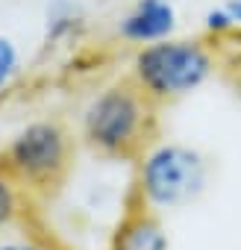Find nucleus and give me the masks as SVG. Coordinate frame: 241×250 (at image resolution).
I'll use <instances>...</instances> for the list:
<instances>
[{"instance_id":"9b49d317","label":"nucleus","mask_w":241,"mask_h":250,"mask_svg":"<svg viewBox=\"0 0 241 250\" xmlns=\"http://www.w3.org/2000/svg\"><path fill=\"white\" fill-rule=\"evenodd\" d=\"M238 24H235V18H232V12L226 9V6H218V9H209L206 12V30L212 33V36H226V33H232Z\"/></svg>"},{"instance_id":"20e7f679","label":"nucleus","mask_w":241,"mask_h":250,"mask_svg":"<svg viewBox=\"0 0 241 250\" xmlns=\"http://www.w3.org/2000/svg\"><path fill=\"white\" fill-rule=\"evenodd\" d=\"M74 139L56 118L30 121L6 142L0 168H3L27 194H47L71 171Z\"/></svg>"},{"instance_id":"0eeeda50","label":"nucleus","mask_w":241,"mask_h":250,"mask_svg":"<svg viewBox=\"0 0 241 250\" xmlns=\"http://www.w3.org/2000/svg\"><path fill=\"white\" fill-rule=\"evenodd\" d=\"M85 30V12L77 0H50L47 12H44V36L47 42H71L80 39V33Z\"/></svg>"},{"instance_id":"f8f14e48","label":"nucleus","mask_w":241,"mask_h":250,"mask_svg":"<svg viewBox=\"0 0 241 250\" xmlns=\"http://www.w3.org/2000/svg\"><path fill=\"white\" fill-rule=\"evenodd\" d=\"M226 9L232 12V18H235V24H241V0H229V3H226Z\"/></svg>"},{"instance_id":"9d476101","label":"nucleus","mask_w":241,"mask_h":250,"mask_svg":"<svg viewBox=\"0 0 241 250\" xmlns=\"http://www.w3.org/2000/svg\"><path fill=\"white\" fill-rule=\"evenodd\" d=\"M21 74V53L9 36H0V94H6Z\"/></svg>"},{"instance_id":"6e6552de","label":"nucleus","mask_w":241,"mask_h":250,"mask_svg":"<svg viewBox=\"0 0 241 250\" xmlns=\"http://www.w3.org/2000/svg\"><path fill=\"white\" fill-rule=\"evenodd\" d=\"M30 221V194L0 168V235Z\"/></svg>"},{"instance_id":"f257e3e1","label":"nucleus","mask_w":241,"mask_h":250,"mask_svg":"<svg viewBox=\"0 0 241 250\" xmlns=\"http://www.w3.org/2000/svg\"><path fill=\"white\" fill-rule=\"evenodd\" d=\"M80 133L85 147L103 159H139L156 136V103L133 80L109 83L85 100Z\"/></svg>"},{"instance_id":"7ed1b4c3","label":"nucleus","mask_w":241,"mask_h":250,"mask_svg":"<svg viewBox=\"0 0 241 250\" xmlns=\"http://www.w3.org/2000/svg\"><path fill=\"white\" fill-rule=\"evenodd\" d=\"M215 74V53L200 39H165L144 44L133 56V83L150 103L180 100Z\"/></svg>"},{"instance_id":"1a4fd4ad","label":"nucleus","mask_w":241,"mask_h":250,"mask_svg":"<svg viewBox=\"0 0 241 250\" xmlns=\"http://www.w3.org/2000/svg\"><path fill=\"white\" fill-rule=\"evenodd\" d=\"M0 250H59V244L44 235V229L33 227L30 221L0 235Z\"/></svg>"},{"instance_id":"f03ea898","label":"nucleus","mask_w":241,"mask_h":250,"mask_svg":"<svg viewBox=\"0 0 241 250\" xmlns=\"http://www.w3.org/2000/svg\"><path fill=\"white\" fill-rule=\"evenodd\" d=\"M209 186V159L182 142H153L136 159V206L153 215L177 212L203 197Z\"/></svg>"},{"instance_id":"39448f33","label":"nucleus","mask_w":241,"mask_h":250,"mask_svg":"<svg viewBox=\"0 0 241 250\" xmlns=\"http://www.w3.org/2000/svg\"><path fill=\"white\" fill-rule=\"evenodd\" d=\"M177 30V9L171 0H136L118 21V36L130 44H156Z\"/></svg>"},{"instance_id":"423d86ee","label":"nucleus","mask_w":241,"mask_h":250,"mask_svg":"<svg viewBox=\"0 0 241 250\" xmlns=\"http://www.w3.org/2000/svg\"><path fill=\"white\" fill-rule=\"evenodd\" d=\"M112 250H171V235L159 215L136 206L120 218L112 235Z\"/></svg>"}]
</instances>
